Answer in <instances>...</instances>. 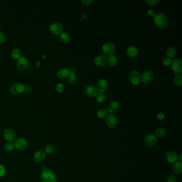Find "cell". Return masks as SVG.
<instances>
[{
	"instance_id": "cell-18",
	"label": "cell",
	"mask_w": 182,
	"mask_h": 182,
	"mask_svg": "<svg viewBox=\"0 0 182 182\" xmlns=\"http://www.w3.org/2000/svg\"><path fill=\"white\" fill-rule=\"evenodd\" d=\"M119 103L116 101H112L108 105V112L111 114L115 113L119 109Z\"/></svg>"
},
{
	"instance_id": "cell-22",
	"label": "cell",
	"mask_w": 182,
	"mask_h": 182,
	"mask_svg": "<svg viewBox=\"0 0 182 182\" xmlns=\"http://www.w3.org/2000/svg\"><path fill=\"white\" fill-rule=\"evenodd\" d=\"M127 53L129 57H134L137 56L138 50L137 48L134 46H130L127 48Z\"/></svg>"
},
{
	"instance_id": "cell-6",
	"label": "cell",
	"mask_w": 182,
	"mask_h": 182,
	"mask_svg": "<svg viewBox=\"0 0 182 182\" xmlns=\"http://www.w3.org/2000/svg\"><path fill=\"white\" fill-rule=\"evenodd\" d=\"M3 137L8 142H13L16 139V134L13 129L7 128L4 131Z\"/></svg>"
},
{
	"instance_id": "cell-30",
	"label": "cell",
	"mask_w": 182,
	"mask_h": 182,
	"mask_svg": "<svg viewBox=\"0 0 182 182\" xmlns=\"http://www.w3.org/2000/svg\"><path fill=\"white\" fill-rule=\"evenodd\" d=\"M15 148V145L13 142H8L4 145V150L6 152H11Z\"/></svg>"
},
{
	"instance_id": "cell-42",
	"label": "cell",
	"mask_w": 182,
	"mask_h": 182,
	"mask_svg": "<svg viewBox=\"0 0 182 182\" xmlns=\"http://www.w3.org/2000/svg\"><path fill=\"white\" fill-rule=\"evenodd\" d=\"M158 119L160 120H161L164 118V114L162 113H159L157 115Z\"/></svg>"
},
{
	"instance_id": "cell-21",
	"label": "cell",
	"mask_w": 182,
	"mask_h": 182,
	"mask_svg": "<svg viewBox=\"0 0 182 182\" xmlns=\"http://www.w3.org/2000/svg\"><path fill=\"white\" fill-rule=\"evenodd\" d=\"M173 172L176 174H180L182 172V164L181 162H176L172 167Z\"/></svg>"
},
{
	"instance_id": "cell-34",
	"label": "cell",
	"mask_w": 182,
	"mask_h": 182,
	"mask_svg": "<svg viewBox=\"0 0 182 182\" xmlns=\"http://www.w3.org/2000/svg\"><path fill=\"white\" fill-rule=\"evenodd\" d=\"M6 173L5 167L2 164H0V177H3Z\"/></svg>"
},
{
	"instance_id": "cell-39",
	"label": "cell",
	"mask_w": 182,
	"mask_h": 182,
	"mask_svg": "<svg viewBox=\"0 0 182 182\" xmlns=\"http://www.w3.org/2000/svg\"><path fill=\"white\" fill-rule=\"evenodd\" d=\"M146 2L150 5H155L158 3L159 0H146Z\"/></svg>"
},
{
	"instance_id": "cell-11",
	"label": "cell",
	"mask_w": 182,
	"mask_h": 182,
	"mask_svg": "<svg viewBox=\"0 0 182 182\" xmlns=\"http://www.w3.org/2000/svg\"><path fill=\"white\" fill-rule=\"evenodd\" d=\"M17 66L19 69L22 71L25 70L29 67V61L27 58L25 57H21L20 59H19L17 61Z\"/></svg>"
},
{
	"instance_id": "cell-3",
	"label": "cell",
	"mask_w": 182,
	"mask_h": 182,
	"mask_svg": "<svg viewBox=\"0 0 182 182\" xmlns=\"http://www.w3.org/2000/svg\"><path fill=\"white\" fill-rule=\"evenodd\" d=\"M15 148L19 151L24 152L28 148V143L26 140L24 138H19L14 142Z\"/></svg>"
},
{
	"instance_id": "cell-25",
	"label": "cell",
	"mask_w": 182,
	"mask_h": 182,
	"mask_svg": "<svg viewBox=\"0 0 182 182\" xmlns=\"http://www.w3.org/2000/svg\"><path fill=\"white\" fill-rule=\"evenodd\" d=\"M11 56H12V57L14 59H19L22 57H21L22 53H21V51L19 49H15L11 52Z\"/></svg>"
},
{
	"instance_id": "cell-12",
	"label": "cell",
	"mask_w": 182,
	"mask_h": 182,
	"mask_svg": "<svg viewBox=\"0 0 182 182\" xmlns=\"http://www.w3.org/2000/svg\"><path fill=\"white\" fill-rule=\"evenodd\" d=\"M103 50L106 54L111 55L115 50V45L112 42L105 43L103 45Z\"/></svg>"
},
{
	"instance_id": "cell-27",
	"label": "cell",
	"mask_w": 182,
	"mask_h": 182,
	"mask_svg": "<svg viewBox=\"0 0 182 182\" xmlns=\"http://www.w3.org/2000/svg\"><path fill=\"white\" fill-rule=\"evenodd\" d=\"M68 81L69 83L74 84L75 82H77V75L75 74L74 72L73 71H71L69 74V77H68Z\"/></svg>"
},
{
	"instance_id": "cell-40",
	"label": "cell",
	"mask_w": 182,
	"mask_h": 182,
	"mask_svg": "<svg viewBox=\"0 0 182 182\" xmlns=\"http://www.w3.org/2000/svg\"><path fill=\"white\" fill-rule=\"evenodd\" d=\"M92 1L91 0H82V3L85 5H89L91 3Z\"/></svg>"
},
{
	"instance_id": "cell-14",
	"label": "cell",
	"mask_w": 182,
	"mask_h": 182,
	"mask_svg": "<svg viewBox=\"0 0 182 182\" xmlns=\"http://www.w3.org/2000/svg\"><path fill=\"white\" fill-rule=\"evenodd\" d=\"M107 61V57L105 55L100 54L95 59V63L97 66H103Z\"/></svg>"
},
{
	"instance_id": "cell-10",
	"label": "cell",
	"mask_w": 182,
	"mask_h": 182,
	"mask_svg": "<svg viewBox=\"0 0 182 182\" xmlns=\"http://www.w3.org/2000/svg\"><path fill=\"white\" fill-rule=\"evenodd\" d=\"M106 123L108 127L111 129H114L116 128L118 124V121L116 116L113 114H110L106 117Z\"/></svg>"
},
{
	"instance_id": "cell-29",
	"label": "cell",
	"mask_w": 182,
	"mask_h": 182,
	"mask_svg": "<svg viewBox=\"0 0 182 182\" xmlns=\"http://www.w3.org/2000/svg\"><path fill=\"white\" fill-rule=\"evenodd\" d=\"M55 151V145H53V144H49V145H48L46 148H45V153H46V154H51L52 153H53Z\"/></svg>"
},
{
	"instance_id": "cell-24",
	"label": "cell",
	"mask_w": 182,
	"mask_h": 182,
	"mask_svg": "<svg viewBox=\"0 0 182 182\" xmlns=\"http://www.w3.org/2000/svg\"><path fill=\"white\" fill-rule=\"evenodd\" d=\"M108 112L105 108H100L98 111L97 115L100 119H104L108 116Z\"/></svg>"
},
{
	"instance_id": "cell-5",
	"label": "cell",
	"mask_w": 182,
	"mask_h": 182,
	"mask_svg": "<svg viewBox=\"0 0 182 182\" xmlns=\"http://www.w3.org/2000/svg\"><path fill=\"white\" fill-rule=\"evenodd\" d=\"M130 81L134 85L140 84L142 81V77L140 73L137 71H132L129 76Z\"/></svg>"
},
{
	"instance_id": "cell-8",
	"label": "cell",
	"mask_w": 182,
	"mask_h": 182,
	"mask_svg": "<svg viewBox=\"0 0 182 182\" xmlns=\"http://www.w3.org/2000/svg\"><path fill=\"white\" fill-rule=\"evenodd\" d=\"M144 142L148 147H153L157 144L158 138L155 135L149 134L145 137Z\"/></svg>"
},
{
	"instance_id": "cell-9",
	"label": "cell",
	"mask_w": 182,
	"mask_h": 182,
	"mask_svg": "<svg viewBox=\"0 0 182 182\" xmlns=\"http://www.w3.org/2000/svg\"><path fill=\"white\" fill-rule=\"evenodd\" d=\"M10 91L13 95H20L25 91V87L20 83H16L11 86Z\"/></svg>"
},
{
	"instance_id": "cell-4",
	"label": "cell",
	"mask_w": 182,
	"mask_h": 182,
	"mask_svg": "<svg viewBox=\"0 0 182 182\" xmlns=\"http://www.w3.org/2000/svg\"><path fill=\"white\" fill-rule=\"evenodd\" d=\"M49 29L50 32L53 34L59 35L63 32V26L59 23L55 22L50 25Z\"/></svg>"
},
{
	"instance_id": "cell-15",
	"label": "cell",
	"mask_w": 182,
	"mask_h": 182,
	"mask_svg": "<svg viewBox=\"0 0 182 182\" xmlns=\"http://www.w3.org/2000/svg\"><path fill=\"white\" fill-rule=\"evenodd\" d=\"M46 153L44 151L39 150L35 153L33 159L35 162H40L43 161L46 157Z\"/></svg>"
},
{
	"instance_id": "cell-7",
	"label": "cell",
	"mask_w": 182,
	"mask_h": 182,
	"mask_svg": "<svg viewBox=\"0 0 182 182\" xmlns=\"http://www.w3.org/2000/svg\"><path fill=\"white\" fill-rule=\"evenodd\" d=\"M172 69L175 73L181 74L182 72V61L181 58H176L172 62Z\"/></svg>"
},
{
	"instance_id": "cell-31",
	"label": "cell",
	"mask_w": 182,
	"mask_h": 182,
	"mask_svg": "<svg viewBox=\"0 0 182 182\" xmlns=\"http://www.w3.org/2000/svg\"><path fill=\"white\" fill-rule=\"evenodd\" d=\"M106 99V95L103 92H99L96 95V100L98 103H103Z\"/></svg>"
},
{
	"instance_id": "cell-26",
	"label": "cell",
	"mask_w": 182,
	"mask_h": 182,
	"mask_svg": "<svg viewBox=\"0 0 182 182\" xmlns=\"http://www.w3.org/2000/svg\"><path fill=\"white\" fill-rule=\"evenodd\" d=\"M60 40L63 43L69 42L70 40V36L66 32L61 33L60 35Z\"/></svg>"
},
{
	"instance_id": "cell-16",
	"label": "cell",
	"mask_w": 182,
	"mask_h": 182,
	"mask_svg": "<svg viewBox=\"0 0 182 182\" xmlns=\"http://www.w3.org/2000/svg\"><path fill=\"white\" fill-rule=\"evenodd\" d=\"M153 72L148 70L144 72V73L142 74V76H141L142 80L145 83H149L153 80Z\"/></svg>"
},
{
	"instance_id": "cell-20",
	"label": "cell",
	"mask_w": 182,
	"mask_h": 182,
	"mask_svg": "<svg viewBox=\"0 0 182 182\" xmlns=\"http://www.w3.org/2000/svg\"><path fill=\"white\" fill-rule=\"evenodd\" d=\"M69 73H70V71L69 70V69H66V68H63V69H60L57 72V77L59 79H66V78L68 77Z\"/></svg>"
},
{
	"instance_id": "cell-38",
	"label": "cell",
	"mask_w": 182,
	"mask_h": 182,
	"mask_svg": "<svg viewBox=\"0 0 182 182\" xmlns=\"http://www.w3.org/2000/svg\"><path fill=\"white\" fill-rule=\"evenodd\" d=\"M5 41V35L2 31H0V45L3 44Z\"/></svg>"
},
{
	"instance_id": "cell-43",
	"label": "cell",
	"mask_w": 182,
	"mask_h": 182,
	"mask_svg": "<svg viewBox=\"0 0 182 182\" xmlns=\"http://www.w3.org/2000/svg\"><path fill=\"white\" fill-rule=\"evenodd\" d=\"M177 160H178L179 162H182V154H180V156H178V159H177Z\"/></svg>"
},
{
	"instance_id": "cell-28",
	"label": "cell",
	"mask_w": 182,
	"mask_h": 182,
	"mask_svg": "<svg viewBox=\"0 0 182 182\" xmlns=\"http://www.w3.org/2000/svg\"><path fill=\"white\" fill-rule=\"evenodd\" d=\"M107 61H108V64L111 66L116 65L117 62H118L116 57L115 56L113 55H111L108 56V57L107 58Z\"/></svg>"
},
{
	"instance_id": "cell-2",
	"label": "cell",
	"mask_w": 182,
	"mask_h": 182,
	"mask_svg": "<svg viewBox=\"0 0 182 182\" xmlns=\"http://www.w3.org/2000/svg\"><path fill=\"white\" fill-rule=\"evenodd\" d=\"M154 20L157 26L164 29L166 27L168 24V20L166 15L164 13H159L154 16Z\"/></svg>"
},
{
	"instance_id": "cell-17",
	"label": "cell",
	"mask_w": 182,
	"mask_h": 182,
	"mask_svg": "<svg viewBox=\"0 0 182 182\" xmlns=\"http://www.w3.org/2000/svg\"><path fill=\"white\" fill-rule=\"evenodd\" d=\"M166 158L169 163H175L177 161L178 156L177 154L173 151H168L166 154Z\"/></svg>"
},
{
	"instance_id": "cell-32",
	"label": "cell",
	"mask_w": 182,
	"mask_h": 182,
	"mask_svg": "<svg viewBox=\"0 0 182 182\" xmlns=\"http://www.w3.org/2000/svg\"><path fill=\"white\" fill-rule=\"evenodd\" d=\"M176 55V50L174 47H170L167 50V55L169 57H174Z\"/></svg>"
},
{
	"instance_id": "cell-36",
	"label": "cell",
	"mask_w": 182,
	"mask_h": 182,
	"mask_svg": "<svg viewBox=\"0 0 182 182\" xmlns=\"http://www.w3.org/2000/svg\"><path fill=\"white\" fill-rule=\"evenodd\" d=\"M172 59L169 58H164L163 61V63L165 66H169L172 63Z\"/></svg>"
},
{
	"instance_id": "cell-33",
	"label": "cell",
	"mask_w": 182,
	"mask_h": 182,
	"mask_svg": "<svg viewBox=\"0 0 182 182\" xmlns=\"http://www.w3.org/2000/svg\"><path fill=\"white\" fill-rule=\"evenodd\" d=\"M174 82L177 86H181L182 85V75L181 74L178 75L175 77Z\"/></svg>"
},
{
	"instance_id": "cell-37",
	"label": "cell",
	"mask_w": 182,
	"mask_h": 182,
	"mask_svg": "<svg viewBox=\"0 0 182 182\" xmlns=\"http://www.w3.org/2000/svg\"><path fill=\"white\" fill-rule=\"evenodd\" d=\"M167 182H177L176 178L174 175H170L167 178Z\"/></svg>"
},
{
	"instance_id": "cell-41",
	"label": "cell",
	"mask_w": 182,
	"mask_h": 182,
	"mask_svg": "<svg viewBox=\"0 0 182 182\" xmlns=\"http://www.w3.org/2000/svg\"><path fill=\"white\" fill-rule=\"evenodd\" d=\"M148 15H149L151 17H153V16H154V15H155V12L152 10H150L148 11Z\"/></svg>"
},
{
	"instance_id": "cell-1",
	"label": "cell",
	"mask_w": 182,
	"mask_h": 182,
	"mask_svg": "<svg viewBox=\"0 0 182 182\" xmlns=\"http://www.w3.org/2000/svg\"><path fill=\"white\" fill-rule=\"evenodd\" d=\"M40 177L43 182H56L57 181V177L54 172L47 168L43 170Z\"/></svg>"
},
{
	"instance_id": "cell-19",
	"label": "cell",
	"mask_w": 182,
	"mask_h": 182,
	"mask_svg": "<svg viewBox=\"0 0 182 182\" xmlns=\"http://www.w3.org/2000/svg\"><path fill=\"white\" fill-rule=\"evenodd\" d=\"M85 92L86 95L90 97H95L97 95L98 90L97 88L90 85L86 88Z\"/></svg>"
},
{
	"instance_id": "cell-23",
	"label": "cell",
	"mask_w": 182,
	"mask_h": 182,
	"mask_svg": "<svg viewBox=\"0 0 182 182\" xmlns=\"http://www.w3.org/2000/svg\"><path fill=\"white\" fill-rule=\"evenodd\" d=\"M166 130L164 127H159L156 130V137L161 138L166 135Z\"/></svg>"
},
{
	"instance_id": "cell-35",
	"label": "cell",
	"mask_w": 182,
	"mask_h": 182,
	"mask_svg": "<svg viewBox=\"0 0 182 182\" xmlns=\"http://www.w3.org/2000/svg\"><path fill=\"white\" fill-rule=\"evenodd\" d=\"M56 90L59 92H63L64 90V86L63 84L62 83H58L56 86Z\"/></svg>"
},
{
	"instance_id": "cell-13",
	"label": "cell",
	"mask_w": 182,
	"mask_h": 182,
	"mask_svg": "<svg viewBox=\"0 0 182 182\" xmlns=\"http://www.w3.org/2000/svg\"><path fill=\"white\" fill-rule=\"evenodd\" d=\"M108 87V83L105 80L100 79L98 81L97 83V89L99 92L105 91L107 89Z\"/></svg>"
}]
</instances>
